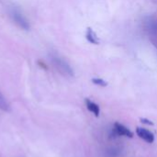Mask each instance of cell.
Segmentation results:
<instances>
[{
	"label": "cell",
	"instance_id": "obj_1",
	"mask_svg": "<svg viewBox=\"0 0 157 157\" xmlns=\"http://www.w3.org/2000/svg\"><path fill=\"white\" fill-rule=\"evenodd\" d=\"M51 59H52V63L55 65V67L62 74H63L65 75H70V76L74 75V72H73L71 66L67 63L66 61H64L59 55H57L55 53H52V54H51Z\"/></svg>",
	"mask_w": 157,
	"mask_h": 157
},
{
	"label": "cell",
	"instance_id": "obj_2",
	"mask_svg": "<svg viewBox=\"0 0 157 157\" xmlns=\"http://www.w3.org/2000/svg\"><path fill=\"white\" fill-rule=\"evenodd\" d=\"M10 17H12V19L15 21V23L20 27L21 29H25V30H28L29 29V24L28 22V20L26 19V17L22 15V13H20V11L15 7L11 8L10 9Z\"/></svg>",
	"mask_w": 157,
	"mask_h": 157
},
{
	"label": "cell",
	"instance_id": "obj_3",
	"mask_svg": "<svg viewBox=\"0 0 157 157\" xmlns=\"http://www.w3.org/2000/svg\"><path fill=\"white\" fill-rule=\"evenodd\" d=\"M112 134L115 137H120V136H123V137H128V138H132L133 137V133L131 130H129L127 127H125L124 125L119 123V122H115L112 128Z\"/></svg>",
	"mask_w": 157,
	"mask_h": 157
},
{
	"label": "cell",
	"instance_id": "obj_4",
	"mask_svg": "<svg viewBox=\"0 0 157 157\" xmlns=\"http://www.w3.org/2000/svg\"><path fill=\"white\" fill-rule=\"evenodd\" d=\"M136 133H137V135L141 139H143L144 142H146L148 144H153L155 142V135H154V133L151 132L149 130H147L145 128L137 127Z\"/></svg>",
	"mask_w": 157,
	"mask_h": 157
},
{
	"label": "cell",
	"instance_id": "obj_5",
	"mask_svg": "<svg viewBox=\"0 0 157 157\" xmlns=\"http://www.w3.org/2000/svg\"><path fill=\"white\" fill-rule=\"evenodd\" d=\"M86 105L87 109L90 112H92L96 117H98L99 116V114H100V109H99V106L98 104H96L94 101L86 98Z\"/></svg>",
	"mask_w": 157,
	"mask_h": 157
},
{
	"label": "cell",
	"instance_id": "obj_6",
	"mask_svg": "<svg viewBox=\"0 0 157 157\" xmlns=\"http://www.w3.org/2000/svg\"><path fill=\"white\" fill-rule=\"evenodd\" d=\"M122 149L120 147H110L106 150L105 155L107 157H120L121 156Z\"/></svg>",
	"mask_w": 157,
	"mask_h": 157
},
{
	"label": "cell",
	"instance_id": "obj_7",
	"mask_svg": "<svg viewBox=\"0 0 157 157\" xmlns=\"http://www.w3.org/2000/svg\"><path fill=\"white\" fill-rule=\"evenodd\" d=\"M86 37L87 40L92 44H98V39L96 35V33L92 30V29H88L86 34Z\"/></svg>",
	"mask_w": 157,
	"mask_h": 157
},
{
	"label": "cell",
	"instance_id": "obj_8",
	"mask_svg": "<svg viewBox=\"0 0 157 157\" xmlns=\"http://www.w3.org/2000/svg\"><path fill=\"white\" fill-rule=\"evenodd\" d=\"M0 109L3 111H9L10 110V107L8 102L6 101V99L5 98V97L2 95V93L0 92Z\"/></svg>",
	"mask_w": 157,
	"mask_h": 157
},
{
	"label": "cell",
	"instance_id": "obj_9",
	"mask_svg": "<svg viewBox=\"0 0 157 157\" xmlns=\"http://www.w3.org/2000/svg\"><path fill=\"white\" fill-rule=\"evenodd\" d=\"M92 82L95 85H98V86H107V82L105 80L101 79V78H93Z\"/></svg>",
	"mask_w": 157,
	"mask_h": 157
},
{
	"label": "cell",
	"instance_id": "obj_10",
	"mask_svg": "<svg viewBox=\"0 0 157 157\" xmlns=\"http://www.w3.org/2000/svg\"><path fill=\"white\" fill-rule=\"evenodd\" d=\"M141 121H142L143 123H145V124H148V125H153V124H154L151 121H148V120H146V119H142Z\"/></svg>",
	"mask_w": 157,
	"mask_h": 157
}]
</instances>
